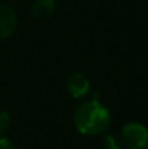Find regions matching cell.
<instances>
[{
    "label": "cell",
    "instance_id": "277c9868",
    "mask_svg": "<svg viewBox=\"0 0 148 149\" xmlns=\"http://www.w3.org/2000/svg\"><path fill=\"white\" fill-rule=\"evenodd\" d=\"M66 85H67V89L70 92V94L75 98L84 97L89 90V80L83 73H79V72L70 74Z\"/></svg>",
    "mask_w": 148,
    "mask_h": 149
},
{
    "label": "cell",
    "instance_id": "8992f818",
    "mask_svg": "<svg viewBox=\"0 0 148 149\" xmlns=\"http://www.w3.org/2000/svg\"><path fill=\"white\" fill-rule=\"evenodd\" d=\"M104 147H105V149H123L125 148L122 144V140L118 139L114 135L106 136V139H105V141H104Z\"/></svg>",
    "mask_w": 148,
    "mask_h": 149
},
{
    "label": "cell",
    "instance_id": "ba28073f",
    "mask_svg": "<svg viewBox=\"0 0 148 149\" xmlns=\"http://www.w3.org/2000/svg\"><path fill=\"white\" fill-rule=\"evenodd\" d=\"M0 149H16V147L5 137H0Z\"/></svg>",
    "mask_w": 148,
    "mask_h": 149
},
{
    "label": "cell",
    "instance_id": "7a4b0ae2",
    "mask_svg": "<svg viewBox=\"0 0 148 149\" xmlns=\"http://www.w3.org/2000/svg\"><path fill=\"white\" fill-rule=\"evenodd\" d=\"M123 147L127 149H146L148 145V130L140 123H128L121 134Z\"/></svg>",
    "mask_w": 148,
    "mask_h": 149
},
{
    "label": "cell",
    "instance_id": "5b68a950",
    "mask_svg": "<svg viewBox=\"0 0 148 149\" xmlns=\"http://www.w3.org/2000/svg\"><path fill=\"white\" fill-rule=\"evenodd\" d=\"M55 7V0H36L31 5V15L38 20H43L54 13Z\"/></svg>",
    "mask_w": 148,
    "mask_h": 149
},
{
    "label": "cell",
    "instance_id": "3957f363",
    "mask_svg": "<svg viewBox=\"0 0 148 149\" xmlns=\"http://www.w3.org/2000/svg\"><path fill=\"white\" fill-rule=\"evenodd\" d=\"M17 28L16 12L7 4L0 3V39L10 37Z\"/></svg>",
    "mask_w": 148,
    "mask_h": 149
},
{
    "label": "cell",
    "instance_id": "6da1fadb",
    "mask_svg": "<svg viewBox=\"0 0 148 149\" xmlns=\"http://www.w3.org/2000/svg\"><path fill=\"white\" fill-rule=\"evenodd\" d=\"M110 113L97 100L81 103L75 113V124L84 135H100L109 127Z\"/></svg>",
    "mask_w": 148,
    "mask_h": 149
},
{
    "label": "cell",
    "instance_id": "52a82bcc",
    "mask_svg": "<svg viewBox=\"0 0 148 149\" xmlns=\"http://www.w3.org/2000/svg\"><path fill=\"white\" fill-rule=\"evenodd\" d=\"M9 124H10L9 114L5 113V111H0V135L7 131Z\"/></svg>",
    "mask_w": 148,
    "mask_h": 149
}]
</instances>
